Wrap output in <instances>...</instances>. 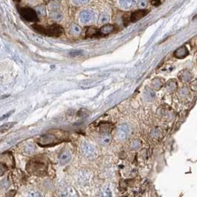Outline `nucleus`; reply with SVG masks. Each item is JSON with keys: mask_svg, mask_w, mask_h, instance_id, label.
<instances>
[{"mask_svg": "<svg viewBox=\"0 0 197 197\" xmlns=\"http://www.w3.org/2000/svg\"><path fill=\"white\" fill-rule=\"evenodd\" d=\"M70 54H71V56H73V57H78V56H81V55H83V51L82 50H73V51H71V53H70Z\"/></svg>", "mask_w": 197, "mask_h": 197, "instance_id": "19", "label": "nucleus"}, {"mask_svg": "<svg viewBox=\"0 0 197 197\" xmlns=\"http://www.w3.org/2000/svg\"><path fill=\"white\" fill-rule=\"evenodd\" d=\"M53 19H56V20H59L62 18V15L59 13V12H55L53 13Z\"/></svg>", "mask_w": 197, "mask_h": 197, "instance_id": "20", "label": "nucleus"}, {"mask_svg": "<svg viewBox=\"0 0 197 197\" xmlns=\"http://www.w3.org/2000/svg\"><path fill=\"white\" fill-rule=\"evenodd\" d=\"M33 28L36 32L43 34V35L47 36L59 37L61 36L64 33L62 27L58 24H53V25H48L47 27L34 25H33Z\"/></svg>", "mask_w": 197, "mask_h": 197, "instance_id": "1", "label": "nucleus"}, {"mask_svg": "<svg viewBox=\"0 0 197 197\" xmlns=\"http://www.w3.org/2000/svg\"><path fill=\"white\" fill-rule=\"evenodd\" d=\"M114 25H110V24H106V25H103L102 28L99 29V33H100V36H107L108 34L111 33L113 31H114Z\"/></svg>", "mask_w": 197, "mask_h": 197, "instance_id": "8", "label": "nucleus"}, {"mask_svg": "<svg viewBox=\"0 0 197 197\" xmlns=\"http://www.w3.org/2000/svg\"><path fill=\"white\" fill-rule=\"evenodd\" d=\"M151 3H152L153 4L154 6H158L161 4V1H151Z\"/></svg>", "mask_w": 197, "mask_h": 197, "instance_id": "23", "label": "nucleus"}, {"mask_svg": "<svg viewBox=\"0 0 197 197\" xmlns=\"http://www.w3.org/2000/svg\"><path fill=\"white\" fill-rule=\"evenodd\" d=\"M81 151H82L83 153L85 156H93V153H94L95 148L94 147L90 145V144L87 143V142H84V143L81 145Z\"/></svg>", "mask_w": 197, "mask_h": 197, "instance_id": "7", "label": "nucleus"}, {"mask_svg": "<svg viewBox=\"0 0 197 197\" xmlns=\"http://www.w3.org/2000/svg\"><path fill=\"white\" fill-rule=\"evenodd\" d=\"M71 189H72L71 188H68V189H65L62 192V197H76V196L75 192L73 190H71Z\"/></svg>", "mask_w": 197, "mask_h": 197, "instance_id": "12", "label": "nucleus"}, {"mask_svg": "<svg viewBox=\"0 0 197 197\" xmlns=\"http://www.w3.org/2000/svg\"><path fill=\"white\" fill-rule=\"evenodd\" d=\"M100 36V33H99V29H97L95 27L90 26L86 31V36L89 37V38H92V37H96L99 36Z\"/></svg>", "mask_w": 197, "mask_h": 197, "instance_id": "11", "label": "nucleus"}, {"mask_svg": "<svg viewBox=\"0 0 197 197\" xmlns=\"http://www.w3.org/2000/svg\"><path fill=\"white\" fill-rule=\"evenodd\" d=\"M130 132V127L128 124H123L118 126L116 130L117 138L119 139H125L128 137Z\"/></svg>", "mask_w": 197, "mask_h": 197, "instance_id": "3", "label": "nucleus"}, {"mask_svg": "<svg viewBox=\"0 0 197 197\" xmlns=\"http://www.w3.org/2000/svg\"><path fill=\"white\" fill-rule=\"evenodd\" d=\"M108 20H109V16H108V15L106 14V13H102L99 19V23L105 24V25H106V23L108 22Z\"/></svg>", "mask_w": 197, "mask_h": 197, "instance_id": "15", "label": "nucleus"}, {"mask_svg": "<svg viewBox=\"0 0 197 197\" xmlns=\"http://www.w3.org/2000/svg\"><path fill=\"white\" fill-rule=\"evenodd\" d=\"M57 138L56 136L53 134H47V135H43L39 139V143L41 145H48L50 143L56 142Z\"/></svg>", "mask_w": 197, "mask_h": 197, "instance_id": "5", "label": "nucleus"}, {"mask_svg": "<svg viewBox=\"0 0 197 197\" xmlns=\"http://www.w3.org/2000/svg\"><path fill=\"white\" fill-rule=\"evenodd\" d=\"M111 136L110 135H105L101 139V143L103 145H107L110 143Z\"/></svg>", "mask_w": 197, "mask_h": 197, "instance_id": "16", "label": "nucleus"}, {"mask_svg": "<svg viewBox=\"0 0 197 197\" xmlns=\"http://www.w3.org/2000/svg\"><path fill=\"white\" fill-rule=\"evenodd\" d=\"M70 32L73 34V35H78L81 33V28L76 25H72L71 27V31Z\"/></svg>", "mask_w": 197, "mask_h": 197, "instance_id": "14", "label": "nucleus"}, {"mask_svg": "<svg viewBox=\"0 0 197 197\" xmlns=\"http://www.w3.org/2000/svg\"><path fill=\"white\" fill-rule=\"evenodd\" d=\"M110 196H111V193H110V191L109 190H107L106 191H105V192H104L103 197H110Z\"/></svg>", "mask_w": 197, "mask_h": 197, "instance_id": "22", "label": "nucleus"}, {"mask_svg": "<svg viewBox=\"0 0 197 197\" xmlns=\"http://www.w3.org/2000/svg\"><path fill=\"white\" fill-rule=\"evenodd\" d=\"M132 1L130 0H122V1H119V4L121 6V8L123 9H128L130 8L131 6Z\"/></svg>", "mask_w": 197, "mask_h": 197, "instance_id": "13", "label": "nucleus"}, {"mask_svg": "<svg viewBox=\"0 0 197 197\" xmlns=\"http://www.w3.org/2000/svg\"><path fill=\"white\" fill-rule=\"evenodd\" d=\"M71 154L69 151L65 150L59 156V162L61 164H66L71 161Z\"/></svg>", "mask_w": 197, "mask_h": 197, "instance_id": "9", "label": "nucleus"}, {"mask_svg": "<svg viewBox=\"0 0 197 197\" xmlns=\"http://www.w3.org/2000/svg\"><path fill=\"white\" fill-rule=\"evenodd\" d=\"M140 4H139V6H140V7H145V5H146V1H140Z\"/></svg>", "mask_w": 197, "mask_h": 197, "instance_id": "24", "label": "nucleus"}, {"mask_svg": "<svg viewBox=\"0 0 197 197\" xmlns=\"http://www.w3.org/2000/svg\"><path fill=\"white\" fill-rule=\"evenodd\" d=\"M94 18V14L93 12L89 11V10H84L81 12L79 15L80 22L83 24H87L91 22Z\"/></svg>", "mask_w": 197, "mask_h": 197, "instance_id": "6", "label": "nucleus"}, {"mask_svg": "<svg viewBox=\"0 0 197 197\" xmlns=\"http://www.w3.org/2000/svg\"><path fill=\"white\" fill-rule=\"evenodd\" d=\"M14 124H15L14 122H9V123H6L5 124H3V125L1 126V131L4 132L6 131V130H8L9 129L11 128Z\"/></svg>", "mask_w": 197, "mask_h": 197, "instance_id": "17", "label": "nucleus"}, {"mask_svg": "<svg viewBox=\"0 0 197 197\" xmlns=\"http://www.w3.org/2000/svg\"><path fill=\"white\" fill-rule=\"evenodd\" d=\"M27 197H41V194L39 193H38L37 191H33L31 190L27 195Z\"/></svg>", "mask_w": 197, "mask_h": 197, "instance_id": "18", "label": "nucleus"}, {"mask_svg": "<svg viewBox=\"0 0 197 197\" xmlns=\"http://www.w3.org/2000/svg\"><path fill=\"white\" fill-rule=\"evenodd\" d=\"M148 13H149V10H139L133 12L130 16V21L131 22H137V21L140 20L141 19L145 17Z\"/></svg>", "mask_w": 197, "mask_h": 197, "instance_id": "4", "label": "nucleus"}, {"mask_svg": "<svg viewBox=\"0 0 197 197\" xmlns=\"http://www.w3.org/2000/svg\"><path fill=\"white\" fill-rule=\"evenodd\" d=\"M19 10L21 16L28 22H36L38 21V16L33 9L31 7H22Z\"/></svg>", "mask_w": 197, "mask_h": 197, "instance_id": "2", "label": "nucleus"}, {"mask_svg": "<svg viewBox=\"0 0 197 197\" xmlns=\"http://www.w3.org/2000/svg\"><path fill=\"white\" fill-rule=\"evenodd\" d=\"M29 167L33 172H37L38 171V169L39 171H42L44 169V165L43 164V163L39 162L37 160H34V161H31L29 164Z\"/></svg>", "mask_w": 197, "mask_h": 197, "instance_id": "10", "label": "nucleus"}, {"mask_svg": "<svg viewBox=\"0 0 197 197\" xmlns=\"http://www.w3.org/2000/svg\"><path fill=\"white\" fill-rule=\"evenodd\" d=\"M87 2H88V1H79V0H77V1H73V3H74V4H76L77 6L83 5V4H85V3H87Z\"/></svg>", "mask_w": 197, "mask_h": 197, "instance_id": "21", "label": "nucleus"}]
</instances>
